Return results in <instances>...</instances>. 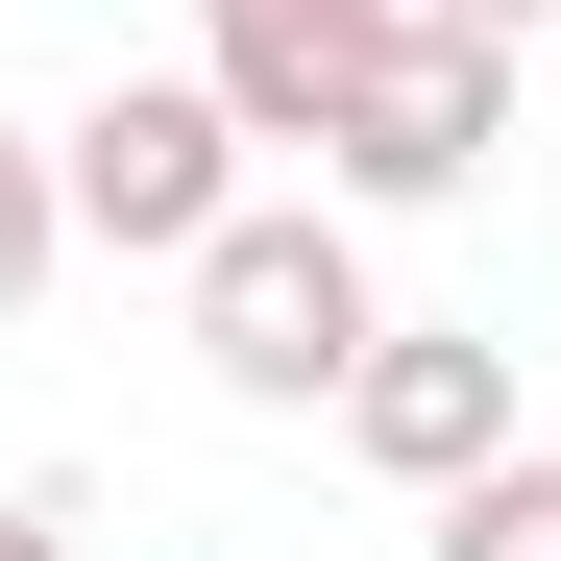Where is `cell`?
<instances>
[{"label": "cell", "instance_id": "2", "mask_svg": "<svg viewBox=\"0 0 561 561\" xmlns=\"http://www.w3.org/2000/svg\"><path fill=\"white\" fill-rule=\"evenodd\" d=\"M513 147V49L489 25H391L342 73V123H318V196L342 220H415V196H463V171Z\"/></svg>", "mask_w": 561, "mask_h": 561}, {"label": "cell", "instance_id": "5", "mask_svg": "<svg viewBox=\"0 0 561 561\" xmlns=\"http://www.w3.org/2000/svg\"><path fill=\"white\" fill-rule=\"evenodd\" d=\"M439 513V561H561V439H489L463 489H415Z\"/></svg>", "mask_w": 561, "mask_h": 561}, {"label": "cell", "instance_id": "9", "mask_svg": "<svg viewBox=\"0 0 561 561\" xmlns=\"http://www.w3.org/2000/svg\"><path fill=\"white\" fill-rule=\"evenodd\" d=\"M0 561H73V513H49V489H0Z\"/></svg>", "mask_w": 561, "mask_h": 561}, {"label": "cell", "instance_id": "6", "mask_svg": "<svg viewBox=\"0 0 561 561\" xmlns=\"http://www.w3.org/2000/svg\"><path fill=\"white\" fill-rule=\"evenodd\" d=\"M73 268V196H49V123H0V318Z\"/></svg>", "mask_w": 561, "mask_h": 561}, {"label": "cell", "instance_id": "1", "mask_svg": "<svg viewBox=\"0 0 561 561\" xmlns=\"http://www.w3.org/2000/svg\"><path fill=\"white\" fill-rule=\"evenodd\" d=\"M171 294H196V366H220L244 415H318L342 366H366V318H391L342 196H220L196 244H171Z\"/></svg>", "mask_w": 561, "mask_h": 561}, {"label": "cell", "instance_id": "3", "mask_svg": "<svg viewBox=\"0 0 561 561\" xmlns=\"http://www.w3.org/2000/svg\"><path fill=\"white\" fill-rule=\"evenodd\" d=\"M49 196H73V244L171 268V244L244 196V123H220V73H99V99L49 123Z\"/></svg>", "mask_w": 561, "mask_h": 561}, {"label": "cell", "instance_id": "8", "mask_svg": "<svg viewBox=\"0 0 561 561\" xmlns=\"http://www.w3.org/2000/svg\"><path fill=\"white\" fill-rule=\"evenodd\" d=\"M415 25H489V49H537V25H561V0H415Z\"/></svg>", "mask_w": 561, "mask_h": 561}, {"label": "cell", "instance_id": "7", "mask_svg": "<svg viewBox=\"0 0 561 561\" xmlns=\"http://www.w3.org/2000/svg\"><path fill=\"white\" fill-rule=\"evenodd\" d=\"M366 25H415V0H196V49H366Z\"/></svg>", "mask_w": 561, "mask_h": 561}, {"label": "cell", "instance_id": "4", "mask_svg": "<svg viewBox=\"0 0 561 561\" xmlns=\"http://www.w3.org/2000/svg\"><path fill=\"white\" fill-rule=\"evenodd\" d=\"M318 415L391 463V489H463V463L513 439V342H463V318H366V366H342Z\"/></svg>", "mask_w": 561, "mask_h": 561}]
</instances>
